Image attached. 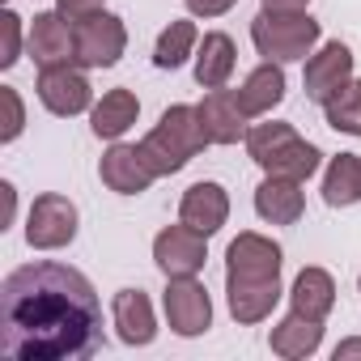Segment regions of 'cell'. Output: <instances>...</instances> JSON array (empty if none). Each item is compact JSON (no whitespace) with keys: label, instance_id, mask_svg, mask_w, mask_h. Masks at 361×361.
I'll return each instance as SVG.
<instances>
[{"label":"cell","instance_id":"e0dca14e","mask_svg":"<svg viewBox=\"0 0 361 361\" xmlns=\"http://www.w3.org/2000/svg\"><path fill=\"white\" fill-rule=\"evenodd\" d=\"M255 213L268 221V226H293L302 213H306V196H302V183L293 178H264L255 188Z\"/></svg>","mask_w":361,"mask_h":361},{"label":"cell","instance_id":"f546056e","mask_svg":"<svg viewBox=\"0 0 361 361\" xmlns=\"http://www.w3.org/2000/svg\"><path fill=\"white\" fill-rule=\"evenodd\" d=\"M331 357H336V361H353V357H361V336H348V340H340Z\"/></svg>","mask_w":361,"mask_h":361},{"label":"cell","instance_id":"4fadbf2b","mask_svg":"<svg viewBox=\"0 0 361 361\" xmlns=\"http://www.w3.org/2000/svg\"><path fill=\"white\" fill-rule=\"evenodd\" d=\"M98 178L115 192V196H140V192H149V183H153V166L145 161V153H140V145H123V140H111V149L102 153V161H98Z\"/></svg>","mask_w":361,"mask_h":361},{"label":"cell","instance_id":"ffe728a7","mask_svg":"<svg viewBox=\"0 0 361 361\" xmlns=\"http://www.w3.org/2000/svg\"><path fill=\"white\" fill-rule=\"evenodd\" d=\"M238 102H243V111H247L251 119H259V115H268L272 106H281V102H285V64L264 60L259 68H251L247 81L238 85Z\"/></svg>","mask_w":361,"mask_h":361},{"label":"cell","instance_id":"9c48e42d","mask_svg":"<svg viewBox=\"0 0 361 361\" xmlns=\"http://www.w3.org/2000/svg\"><path fill=\"white\" fill-rule=\"evenodd\" d=\"M153 264L161 268V276H200V268L209 264V238L192 226H166L153 238Z\"/></svg>","mask_w":361,"mask_h":361},{"label":"cell","instance_id":"d4e9b609","mask_svg":"<svg viewBox=\"0 0 361 361\" xmlns=\"http://www.w3.org/2000/svg\"><path fill=\"white\" fill-rule=\"evenodd\" d=\"M323 115H327V128H331V132L361 136V77L344 81V85L323 102Z\"/></svg>","mask_w":361,"mask_h":361},{"label":"cell","instance_id":"5b68a950","mask_svg":"<svg viewBox=\"0 0 361 361\" xmlns=\"http://www.w3.org/2000/svg\"><path fill=\"white\" fill-rule=\"evenodd\" d=\"M319 22L310 13H276V9H259L251 18V43L264 60L276 64H298L319 47Z\"/></svg>","mask_w":361,"mask_h":361},{"label":"cell","instance_id":"7402d4cb","mask_svg":"<svg viewBox=\"0 0 361 361\" xmlns=\"http://www.w3.org/2000/svg\"><path fill=\"white\" fill-rule=\"evenodd\" d=\"M289 306L298 314L323 323L331 314V306H336V281H331V272L327 268H302L298 281H293V289H289Z\"/></svg>","mask_w":361,"mask_h":361},{"label":"cell","instance_id":"3957f363","mask_svg":"<svg viewBox=\"0 0 361 361\" xmlns=\"http://www.w3.org/2000/svg\"><path fill=\"white\" fill-rule=\"evenodd\" d=\"M204 145H209V136H204L200 111L188 106V102H174V106L161 111L157 128L140 140V153L153 166V174L166 178V174H178L196 153H204Z\"/></svg>","mask_w":361,"mask_h":361},{"label":"cell","instance_id":"8fae6325","mask_svg":"<svg viewBox=\"0 0 361 361\" xmlns=\"http://www.w3.org/2000/svg\"><path fill=\"white\" fill-rule=\"evenodd\" d=\"M26 56L39 64V68H56V64H73L77 56V35H73V22L51 9V13H35L30 30H26Z\"/></svg>","mask_w":361,"mask_h":361},{"label":"cell","instance_id":"4dcf8cb0","mask_svg":"<svg viewBox=\"0 0 361 361\" xmlns=\"http://www.w3.org/2000/svg\"><path fill=\"white\" fill-rule=\"evenodd\" d=\"M264 9H276V13H306L310 0H264Z\"/></svg>","mask_w":361,"mask_h":361},{"label":"cell","instance_id":"1f68e13d","mask_svg":"<svg viewBox=\"0 0 361 361\" xmlns=\"http://www.w3.org/2000/svg\"><path fill=\"white\" fill-rule=\"evenodd\" d=\"M357 293H361V272H357Z\"/></svg>","mask_w":361,"mask_h":361},{"label":"cell","instance_id":"d6986e66","mask_svg":"<svg viewBox=\"0 0 361 361\" xmlns=\"http://www.w3.org/2000/svg\"><path fill=\"white\" fill-rule=\"evenodd\" d=\"M234 64H238L234 39H230L226 30H209V35L200 39V47H196V81H200L204 90H221V85H230Z\"/></svg>","mask_w":361,"mask_h":361},{"label":"cell","instance_id":"44dd1931","mask_svg":"<svg viewBox=\"0 0 361 361\" xmlns=\"http://www.w3.org/2000/svg\"><path fill=\"white\" fill-rule=\"evenodd\" d=\"M136 115H140V102L132 90H106L90 111V128L98 140H119L136 123Z\"/></svg>","mask_w":361,"mask_h":361},{"label":"cell","instance_id":"83f0119b","mask_svg":"<svg viewBox=\"0 0 361 361\" xmlns=\"http://www.w3.org/2000/svg\"><path fill=\"white\" fill-rule=\"evenodd\" d=\"M56 9L77 26V22H85V18L102 13V9H106V0H56Z\"/></svg>","mask_w":361,"mask_h":361},{"label":"cell","instance_id":"603a6c76","mask_svg":"<svg viewBox=\"0 0 361 361\" xmlns=\"http://www.w3.org/2000/svg\"><path fill=\"white\" fill-rule=\"evenodd\" d=\"M323 200L331 209L361 204V153H336L323 170Z\"/></svg>","mask_w":361,"mask_h":361},{"label":"cell","instance_id":"52a82bcc","mask_svg":"<svg viewBox=\"0 0 361 361\" xmlns=\"http://www.w3.org/2000/svg\"><path fill=\"white\" fill-rule=\"evenodd\" d=\"M161 310H166L170 331L183 336V340H196L213 327V302L196 276H170L166 293H161Z\"/></svg>","mask_w":361,"mask_h":361},{"label":"cell","instance_id":"9a60e30c","mask_svg":"<svg viewBox=\"0 0 361 361\" xmlns=\"http://www.w3.org/2000/svg\"><path fill=\"white\" fill-rule=\"evenodd\" d=\"M178 221L200 230L204 238H213L226 221H230V192L221 183H213V178H204V183H192L183 192V200H178Z\"/></svg>","mask_w":361,"mask_h":361},{"label":"cell","instance_id":"277c9868","mask_svg":"<svg viewBox=\"0 0 361 361\" xmlns=\"http://www.w3.org/2000/svg\"><path fill=\"white\" fill-rule=\"evenodd\" d=\"M247 153H251V161L264 174L293 178V183H306V178L319 174V166H323V153L310 140H302L293 123H276V119L272 123H255L247 132Z\"/></svg>","mask_w":361,"mask_h":361},{"label":"cell","instance_id":"8992f818","mask_svg":"<svg viewBox=\"0 0 361 361\" xmlns=\"http://www.w3.org/2000/svg\"><path fill=\"white\" fill-rule=\"evenodd\" d=\"M77 226H81L77 204L60 192H43V196H35V204L26 213V243L35 251H60L77 238Z\"/></svg>","mask_w":361,"mask_h":361},{"label":"cell","instance_id":"6da1fadb","mask_svg":"<svg viewBox=\"0 0 361 361\" xmlns=\"http://www.w3.org/2000/svg\"><path fill=\"white\" fill-rule=\"evenodd\" d=\"M102 348V302L60 259L22 264L0 285V353L9 361H85Z\"/></svg>","mask_w":361,"mask_h":361},{"label":"cell","instance_id":"5bb4252c","mask_svg":"<svg viewBox=\"0 0 361 361\" xmlns=\"http://www.w3.org/2000/svg\"><path fill=\"white\" fill-rule=\"evenodd\" d=\"M200 111V123H204V136H209V145H238V140H247V111H243V102H238V90H209L204 94V102L196 106Z\"/></svg>","mask_w":361,"mask_h":361},{"label":"cell","instance_id":"4316f807","mask_svg":"<svg viewBox=\"0 0 361 361\" xmlns=\"http://www.w3.org/2000/svg\"><path fill=\"white\" fill-rule=\"evenodd\" d=\"M0 98H5V106H9V123H5V132H0V140L13 145L22 136V128H26V106H22V94L13 85H0Z\"/></svg>","mask_w":361,"mask_h":361},{"label":"cell","instance_id":"f1b7e54d","mask_svg":"<svg viewBox=\"0 0 361 361\" xmlns=\"http://www.w3.org/2000/svg\"><path fill=\"white\" fill-rule=\"evenodd\" d=\"M183 5H188L192 18H226L238 0H183Z\"/></svg>","mask_w":361,"mask_h":361},{"label":"cell","instance_id":"ac0fdd59","mask_svg":"<svg viewBox=\"0 0 361 361\" xmlns=\"http://www.w3.org/2000/svg\"><path fill=\"white\" fill-rule=\"evenodd\" d=\"M319 344H323V323H319V319H306V314H298V310H289V314L272 327V336H268V348H272L276 357H285V361L314 357Z\"/></svg>","mask_w":361,"mask_h":361},{"label":"cell","instance_id":"484cf974","mask_svg":"<svg viewBox=\"0 0 361 361\" xmlns=\"http://www.w3.org/2000/svg\"><path fill=\"white\" fill-rule=\"evenodd\" d=\"M0 30H5V51H0V68H13L22 60V18L13 9L0 13Z\"/></svg>","mask_w":361,"mask_h":361},{"label":"cell","instance_id":"2e32d148","mask_svg":"<svg viewBox=\"0 0 361 361\" xmlns=\"http://www.w3.org/2000/svg\"><path fill=\"white\" fill-rule=\"evenodd\" d=\"M111 323H115L119 340L132 348H145L157 336V314H153V302L145 289H119L111 302Z\"/></svg>","mask_w":361,"mask_h":361},{"label":"cell","instance_id":"cb8c5ba5","mask_svg":"<svg viewBox=\"0 0 361 361\" xmlns=\"http://www.w3.org/2000/svg\"><path fill=\"white\" fill-rule=\"evenodd\" d=\"M196 47H200V30H196V22L174 18V22L157 35V43H153V64L174 73V68H183V64L196 56Z\"/></svg>","mask_w":361,"mask_h":361},{"label":"cell","instance_id":"7a4b0ae2","mask_svg":"<svg viewBox=\"0 0 361 361\" xmlns=\"http://www.w3.org/2000/svg\"><path fill=\"white\" fill-rule=\"evenodd\" d=\"M281 268H285L281 243H272L255 230H247L230 243V251H226V302H230L234 323L251 327L276 310V302L285 293Z\"/></svg>","mask_w":361,"mask_h":361},{"label":"cell","instance_id":"7c38bea8","mask_svg":"<svg viewBox=\"0 0 361 361\" xmlns=\"http://www.w3.org/2000/svg\"><path fill=\"white\" fill-rule=\"evenodd\" d=\"M344 81H353V51H348V43H340V39H331V43H323L319 51H310L306 56V73H302V90H306V98L310 102H327Z\"/></svg>","mask_w":361,"mask_h":361},{"label":"cell","instance_id":"30bf717a","mask_svg":"<svg viewBox=\"0 0 361 361\" xmlns=\"http://www.w3.org/2000/svg\"><path fill=\"white\" fill-rule=\"evenodd\" d=\"M39 102L60 115V119H73L81 111H94V90H90V77L81 64H56V68H39Z\"/></svg>","mask_w":361,"mask_h":361},{"label":"cell","instance_id":"ba28073f","mask_svg":"<svg viewBox=\"0 0 361 361\" xmlns=\"http://www.w3.org/2000/svg\"><path fill=\"white\" fill-rule=\"evenodd\" d=\"M73 35H77V56H73V64H81V68H115L119 56L128 51V26H123V18L111 13V9H102V13L77 22Z\"/></svg>","mask_w":361,"mask_h":361}]
</instances>
